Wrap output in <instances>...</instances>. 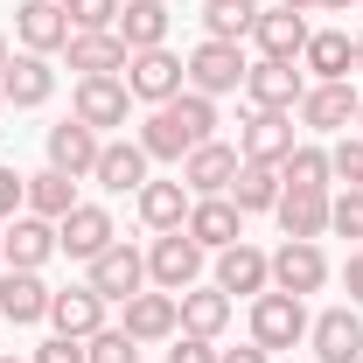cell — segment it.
I'll use <instances>...</instances> for the list:
<instances>
[{
  "mask_svg": "<svg viewBox=\"0 0 363 363\" xmlns=\"http://www.w3.org/2000/svg\"><path fill=\"white\" fill-rule=\"evenodd\" d=\"M350 7H357V0H321V14H350Z\"/></svg>",
  "mask_w": 363,
  "mask_h": 363,
  "instance_id": "obj_46",
  "label": "cell"
},
{
  "mask_svg": "<svg viewBox=\"0 0 363 363\" xmlns=\"http://www.w3.org/2000/svg\"><path fill=\"white\" fill-rule=\"evenodd\" d=\"M189 203H196V196H189L182 182H147V189H140V224L147 230H182L189 224Z\"/></svg>",
  "mask_w": 363,
  "mask_h": 363,
  "instance_id": "obj_30",
  "label": "cell"
},
{
  "mask_svg": "<svg viewBox=\"0 0 363 363\" xmlns=\"http://www.w3.org/2000/svg\"><path fill=\"white\" fill-rule=\"evenodd\" d=\"M294 147H301V140H294V112H252V119L238 126V161H266V168H279Z\"/></svg>",
  "mask_w": 363,
  "mask_h": 363,
  "instance_id": "obj_11",
  "label": "cell"
},
{
  "mask_svg": "<svg viewBox=\"0 0 363 363\" xmlns=\"http://www.w3.org/2000/svg\"><path fill=\"white\" fill-rule=\"evenodd\" d=\"M0 98L14 105V112H35L56 98V70H49V56H7V70H0Z\"/></svg>",
  "mask_w": 363,
  "mask_h": 363,
  "instance_id": "obj_15",
  "label": "cell"
},
{
  "mask_svg": "<svg viewBox=\"0 0 363 363\" xmlns=\"http://www.w3.org/2000/svg\"><path fill=\"white\" fill-rule=\"evenodd\" d=\"M168 363H217V342L210 335H182L175 350H168Z\"/></svg>",
  "mask_w": 363,
  "mask_h": 363,
  "instance_id": "obj_43",
  "label": "cell"
},
{
  "mask_svg": "<svg viewBox=\"0 0 363 363\" xmlns=\"http://www.w3.org/2000/svg\"><path fill=\"white\" fill-rule=\"evenodd\" d=\"M0 259H7V252H0Z\"/></svg>",
  "mask_w": 363,
  "mask_h": 363,
  "instance_id": "obj_53",
  "label": "cell"
},
{
  "mask_svg": "<svg viewBox=\"0 0 363 363\" xmlns=\"http://www.w3.org/2000/svg\"><path fill=\"white\" fill-rule=\"evenodd\" d=\"M140 147H147V161H189V154H196L189 126H182L168 105H154V112H147V126H140Z\"/></svg>",
  "mask_w": 363,
  "mask_h": 363,
  "instance_id": "obj_31",
  "label": "cell"
},
{
  "mask_svg": "<svg viewBox=\"0 0 363 363\" xmlns=\"http://www.w3.org/2000/svg\"><path fill=\"white\" fill-rule=\"evenodd\" d=\"M357 105H363L357 84H350V77H335V84H308L294 112H301V126H308V133H350V126H357Z\"/></svg>",
  "mask_w": 363,
  "mask_h": 363,
  "instance_id": "obj_6",
  "label": "cell"
},
{
  "mask_svg": "<svg viewBox=\"0 0 363 363\" xmlns=\"http://www.w3.org/2000/svg\"><path fill=\"white\" fill-rule=\"evenodd\" d=\"M63 56H70V70H77V77H119L133 49L119 43L112 28H98V35H70V43H63Z\"/></svg>",
  "mask_w": 363,
  "mask_h": 363,
  "instance_id": "obj_26",
  "label": "cell"
},
{
  "mask_svg": "<svg viewBox=\"0 0 363 363\" xmlns=\"http://www.w3.org/2000/svg\"><path fill=\"white\" fill-rule=\"evenodd\" d=\"M147 279H154L161 294H189V286L203 279V245H196L189 230H161V238L147 245Z\"/></svg>",
  "mask_w": 363,
  "mask_h": 363,
  "instance_id": "obj_3",
  "label": "cell"
},
{
  "mask_svg": "<svg viewBox=\"0 0 363 363\" xmlns=\"http://www.w3.org/2000/svg\"><path fill=\"white\" fill-rule=\"evenodd\" d=\"M0 105H7V98H0Z\"/></svg>",
  "mask_w": 363,
  "mask_h": 363,
  "instance_id": "obj_52",
  "label": "cell"
},
{
  "mask_svg": "<svg viewBox=\"0 0 363 363\" xmlns=\"http://www.w3.org/2000/svg\"><path fill=\"white\" fill-rule=\"evenodd\" d=\"M357 140H363V105H357Z\"/></svg>",
  "mask_w": 363,
  "mask_h": 363,
  "instance_id": "obj_50",
  "label": "cell"
},
{
  "mask_svg": "<svg viewBox=\"0 0 363 363\" xmlns=\"http://www.w3.org/2000/svg\"><path fill=\"white\" fill-rule=\"evenodd\" d=\"M301 91H308V77H301L294 63L259 56V63L245 70V98H252V112H294V105H301Z\"/></svg>",
  "mask_w": 363,
  "mask_h": 363,
  "instance_id": "obj_12",
  "label": "cell"
},
{
  "mask_svg": "<svg viewBox=\"0 0 363 363\" xmlns=\"http://www.w3.org/2000/svg\"><path fill=\"white\" fill-rule=\"evenodd\" d=\"M21 210H28V175H14V168L0 161V224L21 217Z\"/></svg>",
  "mask_w": 363,
  "mask_h": 363,
  "instance_id": "obj_41",
  "label": "cell"
},
{
  "mask_svg": "<svg viewBox=\"0 0 363 363\" xmlns=\"http://www.w3.org/2000/svg\"><path fill=\"white\" fill-rule=\"evenodd\" d=\"M0 363H28V357H0Z\"/></svg>",
  "mask_w": 363,
  "mask_h": 363,
  "instance_id": "obj_51",
  "label": "cell"
},
{
  "mask_svg": "<svg viewBox=\"0 0 363 363\" xmlns=\"http://www.w3.org/2000/svg\"><path fill=\"white\" fill-rule=\"evenodd\" d=\"M28 363H91V357H84V342H77V335H49Z\"/></svg>",
  "mask_w": 363,
  "mask_h": 363,
  "instance_id": "obj_42",
  "label": "cell"
},
{
  "mask_svg": "<svg viewBox=\"0 0 363 363\" xmlns=\"http://www.w3.org/2000/svg\"><path fill=\"white\" fill-rule=\"evenodd\" d=\"M126 112H133V91H126V77H77L70 119H84L91 133H112V126H126Z\"/></svg>",
  "mask_w": 363,
  "mask_h": 363,
  "instance_id": "obj_5",
  "label": "cell"
},
{
  "mask_svg": "<svg viewBox=\"0 0 363 363\" xmlns=\"http://www.w3.org/2000/svg\"><path fill=\"white\" fill-rule=\"evenodd\" d=\"M342 286H350V301L363 308V245L350 252V266H342Z\"/></svg>",
  "mask_w": 363,
  "mask_h": 363,
  "instance_id": "obj_44",
  "label": "cell"
},
{
  "mask_svg": "<svg viewBox=\"0 0 363 363\" xmlns=\"http://www.w3.org/2000/svg\"><path fill=\"white\" fill-rule=\"evenodd\" d=\"M91 182L98 189H112V196H126V189H147V147L140 140H105L98 147V168H91Z\"/></svg>",
  "mask_w": 363,
  "mask_h": 363,
  "instance_id": "obj_21",
  "label": "cell"
},
{
  "mask_svg": "<svg viewBox=\"0 0 363 363\" xmlns=\"http://www.w3.org/2000/svg\"><path fill=\"white\" fill-rule=\"evenodd\" d=\"M14 35L28 56H56V49L70 43V14H63V0H21L14 7Z\"/></svg>",
  "mask_w": 363,
  "mask_h": 363,
  "instance_id": "obj_13",
  "label": "cell"
},
{
  "mask_svg": "<svg viewBox=\"0 0 363 363\" xmlns=\"http://www.w3.org/2000/svg\"><path fill=\"white\" fill-rule=\"evenodd\" d=\"M91 286H98L105 301H133V294H147V252H133L126 238L105 245V252L91 259Z\"/></svg>",
  "mask_w": 363,
  "mask_h": 363,
  "instance_id": "obj_10",
  "label": "cell"
},
{
  "mask_svg": "<svg viewBox=\"0 0 363 363\" xmlns=\"http://www.w3.org/2000/svg\"><path fill=\"white\" fill-rule=\"evenodd\" d=\"M0 70H7V35H0Z\"/></svg>",
  "mask_w": 363,
  "mask_h": 363,
  "instance_id": "obj_48",
  "label": "cell"
},
{
  "mask_svg": "<svg viewBox=\"0 0 363 363\" xmlns=\"http://www.w3.org/2000/svg\"><path fill=\"white\" fill-rule=\"evenodd\" d=\"M84 357L91 363H140V342L126 335V328H98V335L84 342Z\"/></svg>",
  "mask_w": 363,
  "mask_h": 363,
  "instance_id": "obj_38",
  "label": "cell"
},
{
  "mask_svg": "<svg viewBox=\"0 0 363 363\" xmlns=\"http://www.w3.org/2000/svg\"><path fill=\"white\" fill-rule=\"evenodd\" d=\"M119 328L133 335L140 350H147V342H168V335L182 328V301H175V294H161V286H154V294H133V301H126V321H119Z\"/></svg>",
  "mask_w": 363,
  "mask_h": 363,
  "instance_id": "obj_20",
  "label": "cell"
},
{
  "mask_svg": "<svg viewBox=\"0 0 363 363\" xmlns=\"http://www.w3.org/2000/svg\"><path fill=\"white\" fill-rule=\"evenodd\" d=\"M279 7H294V14H315L321 0H279Z\"/></svg>",
  "mask_w": 363,
  "mask_h": 363,
  "instance_id": "obj_47",
  "label": "cell"
},
{
  "mask_svg": "<svg viewBox=\"0 0 363 363\" xmlns=\"http://www.w3.org/2000/svg\"><path fill=\"white\" fill-rule=\"evenodd\" d=\"M308 14H294V7H259V28H252V43H259V56H272V63H301V49H308Z\"/></svg>",
  "mask_w": 363,
  "mask_h": 363,
  "instance_id": "obj_19",
  "label": "cell"
},
{
  "mask_svg": "<svg viewBox=\"0 0 363 363\" xmlns=\"http://www.w3.org/2000/svg\"><path fill=\"white\" fill-rule=\"evenodd\" d=\"M308 342H315V363H357L363 357V315L357 308H328V315L308 321Z\"/></svg>",
  "mask_w": 363,
  "mask_h": 363,
  "instance_id": "obj_16",
  "label": "cell"
},
{
  "mask_svg": "<svg viewBox=\"0 0 363 363\" xmlns=\"http://www.w3.org/2000/svg\"><path fill=\"white\" fill-rule=\"evenodd\" d=\"M105 308H112V301H105L91 279H84V286L49 294V321H56V335H77V342H91V335L105 328Z\"/></svg>",
  "mask_w": 363,
  "mask_h": 363,
  "instance_id": "obj_18",
  "label": "cell"
},
{
  "mask_svg": "<svg viewBox=\"0 0 363 363\" xmlns=\"http://www.w3.org/2000/svg\"><path fill=\"white\" fill-rule=\"evenodd\" d=\"M0 252H7V266L43 272L49 259H56V224L35 217V210H21V217H7V224H0Z\"/></svg>",
  "mask_w": 363,
  "mask_h": 363,
  "instance_id": "obj_9",
  "label": "cell"
},
{
  "mask_svg": "<svg viewBox=\"0 0 363 363\" xmlns=\"http://www.w3.org/2000/svg\"><path fill=\"white\" fill-rule=\"evenodd\" d=\"M279 189H286V182H279V168L245 161V168H238V182H230V203L252 217V210H272V203H279Z\"/></svg>",
  "mask_w": 363,
  "mask_h": 363,
  "instance_id": "obj_33",
  "label": "cell"
},
{
  "mask_svg": "<svg viewBox=\"0 0 363 363\" xmlns=\"http://www.w3.org/2000/svg\"><path fill=\"white\" fill-rule=\"evenodd\" d=\"M217 286H224V294H252V301H259V294L272 286V259L259 252V245H245V238H238V245L217 252Z\"/></svg>",
  "mask_w": 363,
  "mask_h": 363,
  "instance_id": "obj_22",
  "label": "cell"
},
{
  "mask_svg": "<svg viewBox=\"0 0 363 363\" xmlns=\"http://www.w3.org/2000/svg\"><path fill=\"white\" fill-rule=\"evenodd\" d=\"M357 70H363V35H357Z\"/></svg>",
  "mask_w": 363,
  "mask_h": 363,
  "instance_id": "obj_49",
  "label": "cell"
},
{
  "mask_svg": "<svg viewBox=\"0 0 363 363\" xmlns=\"http://www.w3.org/2000/svg\"><path fill=\"white\" fill-rule=\"evenodd\" d=\"M0 321H14V328L49 321V286H43V272H21V266L0 272Z\"/></svg>",
  "mask_w": 363,
  "mask_h": 363,
  "instance_id": "obj_23",
  "label": "cell"
},
{
  "mask_svg": "<svg viewBox=\"0 0 363 363\" xmlns=\"http://www.w3.org/2000/svg\"><path fill=\"white\" fill-rule=\"evenodd\" d=\"M308 301H301V294H279V286H266V294H259V301H252V342H259V350H294V342H308Z\"/></svg>",
  "mask_w": 363,
  "mask_h": 363,
  "instance_id": "obj_1",
  "label": "cell"
},
{
  "mask_svg": "<svg viewBox=\"0 0 363 363\" xmlns=\"http://www.w3.org/2000/svg\"><path fill=\"white\" fill-rule=\"evenodd\" d=\"M217 363H272L259 342H245V350H217Z\"/></svg>",
  "mask_w": 363,
  "mask_h": 363,
  "instance_id": "obj_45",
  "label": "cell"
},
{
  "mask_svg": "<svg viewBox=\"0 0 363 363\" xmlns=\"http://www.w3.org/2000/svg\"><path fill=\"white\" fill-rule=\"evenodd\" d=\"M328 175L342 182V189H363V140L357 133H342L335 147H328Z\"/></svg>",
  "mask_w": 363,
  "mask_h": 363,
  "instance_id": "obj_39",
  "label": "cell"
},
{
  "mask_svg": "<svg viewBox=\"0 0 363 363\" xmlns=\"http://www.w3.org/2000/svg\"><path fill=\"white\" fill-rule=\"evenodd\" d=\"M252 28H259V7L252 0H210L203 7V35L210 43H245Z\"/></svg>",
  "mask_w": 363,
  "mask_h": 363,
  "instance_id": "obj_34",
  "label": "cell"
},
{
  "mask_svg": "<svg viewBox=\"0 0 363 363\" xmlns=\"http://www.w3.org/2000/svg\"><path fill=\"white\" fill-rule=\"evenodd\" d=\"M238 147H224V140H203L189 161H182V189L189 196H230V182H238Z\"/></svg>",
  "mask_w": 363,
  "mask_h": 363,
  "instance_id": "obj_14",
  "label": "cell"
},
{
  "mask_svg": "<svg viewBox=\"0 0 363 363\" xmlns=\"http://www.w3.org/2000/svg\"><path fill=\"white\" fill-rule=\"evenodd\" d=\"M182 230H189L203 252H224V245H238V238H245V210H238L230 196H196Z\"/></svg>",
  "mask_w": 363,
  "mask_h": 363,
  "instance_id": "obj_17",
  "label": "cell"
},
{
  "mask_svg": "<svg viewBox=\"0 0 363 363\" xmlns=\"http://www.w3.org/2000/svg\"><path fill=\"white\" fill-rule=\"evenodd\" d=\"M168 112L189 126L196 147H203V140H217V98H203V91H175V98H168Z\"/></svg>",
  "mask_w": 363,
  "mask_h": 363,
  "instance_id": "obj_36",
  "label": "cell"
},
{
  "mask_svg": "<svg viewBox=\"0 0 363 363\" xmlns=\"http://www.w3.org/2000/svg\"><path fill=\"white\" fill-rule=\"evenodd\" d=\"M119 77H126V91H133L140 105H168L175 91H189V63H182L175 49L161 43V49H133Z\"/></svg>",
  "mask_w": 363,
  "mask_h": 363,
  "instance_id": "obj_2",
  "label": "cell"
},
{
  "mask_svg": "<svg viewBox=\"0 0 363 363\" xmlns=\"http://www.w3.org/2000/svg\"><path fill=\"white\" fill-rule=\"evenodd\" d=\"M328 230H342V238H363V189H342V196H328Z\"/></svg>",
  "mask_w": 363,
  "mask_h": 363,
  "instance_id": "obj_40",
  "label": "cell"
},
{
  "mask_svg": "<svg viewBox=\"0 0 363 363\" xmlns=\"http://www.w3.org/2000/svg\"><path fill=\"white\" fill-rule=\"evenodd\" d=\"M245 49L238 43H203L189 49V91H203V98H230V91H245Z\"/></svg>",
  "mask_w": 363,
  "mask_h": 363,
  "instance_id": "obj_4",
  "label": "cell"
},
{
  "mask_svg": "<svg viewBox=\"0 0 363 363\" xmlns=\"http://www.w3.org/2000/svg\"><path fill=\"white\" fill-rule=\"evenodd\" d=\"M279 182H286V189H328V182H335V175H328V147L301 140V147L279 161Z\"/></svg>",
  "mask_w": 363,
  "mask_h": 363,
  "instance_id": "obj_35",
  "label": "cell"
},
{
  "mask_svg": "<svg viewBox=\"0 0 363 363\" xmlns=\"http://www.w3.org/2000/svg\"><path fill=\"white\" fill-rule=\"evenodd\" d=\"M168 0H119V21H112V35L126 49H161L168 43Z\"/></svg>",
  "mask_w": 363,
  "mask_h": 363,
  "instance_id": "obj_25",
  "label": "cell"
},
{
  "mask_svg": "<svg viewBox=\"0 0 363 363\" xmlns=\"http://www.w3.org/2000/svg\"><path fill=\"white\" fill-rule=\"evenodd\" d=\"M63 14H70V35H98L119 21V0H63Z\"/></svg>",
  "mask_w": 363,
  "mask_h": 363,
  "instance_id": "obj_37",
  "label": "cell"
},
{
  "mask_svg": "<svg viewBox=\"0 0 363 363\" xmlns=\"http://www.w3.org/2000/svg\"><path fill=\"white\" fill-rule=\"evenodd\" d=\"M272 217H279L286 238H321L328 230V189H279Z\"/></svg>",
  "mask_w": 363,
  "mask_h": 363,
  "instance_id": "obj_27",
  "label": "cell"
},
{
  "mask_svg": "<svg viewBox=\"0 0 363 363\" xmlns=\"http://www.w3.org/2000/svg\"><path fill=\"white\" fill-rule=\"evenodd\" d=\"M182 301V335H224V321H230V294L224 286H189V294H175Z\"/></svg>",
  "mask_w": 363,
  "mask_h": 363,
  "instance_id": "obj_29",
  "label": "cell"
},
{
  "mask_svg": "<svg viewBox=\"0 0 363 363\" xmlns=\"http://www.w3.org/2000/svg\"><path fill=\"white\" fill-rule=\"evenodd\" d=\"M301 63L315 70V84H335V77H350V70H357V43H350L342 28H315L308 49H301Z\"/></svg>",
  "mask_w": 363,
  "mask_h": 363,
  "instance_id": "obj_28",
  "label": "cell"
},
{
  "mask_svg": "<svg viewBox=\"0 0 363 363\" xmlns=\"http://www.w3.org/2000/svg\"><path fill=\"white\" fill-rule=\"evenodd\" d=\"M98 147H105V140L91 133L84 119H63V126H49V168H63L70 182H84L91 168H98Z\"/></svg>",
  "mask_w": 363,
  "mask_h": 363,
  "instance_id": "obj_24",
  "label": "cell"
},
{
  "mask_svg": "<svg viewBox=\"0 0 363 363\" xmlns=\"http://www.w3.org/2000/svg\"><path fill=\"white\" fill-rule=\"evenodd\" d=\"M272 286H279V294H301V301L321 294V286H328V252H321L315 238H286V245L272 252Z\"/></svg>",
  "mask_w": 363,
  "mask_h": 363,
  "instance_id": "obj_7",
  "label": "cell"
},
{
  "mask_svg": "<svg viewBox=\"0 0 363 363\" xmlns=\"http://www.w3.org/2000/svg\"><path fill=\"white\" fill-rule=\"evenodd\" d=\"M105 245H119V230H112V210H105V203H77V210L56 224V252H63V259H84V266H91Z\"/></svg>",
  "mask_w": 363,
  "mask_h": 363,
  "instance_id": "obj_8",
  "label": "cell"
},
{
  "mask_svg": "<svg viewBox=\"0 0 363 363\" xmlns=\"http://www.w3.org/2000/svg\"><path fill=\"white\" fill-rule=\"evenodd\" d=\"M28 210L49 217V224H63L70 210H77V182L63 175V168H43V175H28Z\"/></svg>",
  "mask_w": 363,
  "mask_h": 363,
  "instance_id": "obj_32",
  "label": "cell"
}]
</instances>
